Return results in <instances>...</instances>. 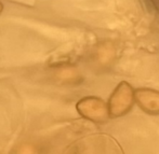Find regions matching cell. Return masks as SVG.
Segmentation results:
<instances>
[{
  "mask_svg": "<svg viewBox=\"0 0 159 154\" xmlns=\"http://www.w3.org/2000/svg\"><path fill=\"white\" fill-rule=\"evenodd\" d=\"M1 8H2V6H1V4H0V10H1Z\"/></svg>",
  "mask_w": 159,
  "mask_h": 154,
  "instance_id": "cell-1",
  "label": "cell"
}]
</instances>
